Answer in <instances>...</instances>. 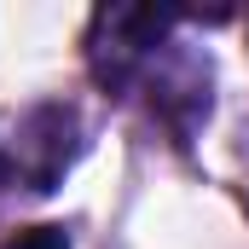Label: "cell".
I'll return each instance as SVG.
<instances>
[{
	"label": "cell",
	"instance_id": "2",
	"mask_svg": "<svg viewBox=\"0 0 249 249\" xmlns=\"http://www.w3.org/2000/svg\"><path fill=\"white\" fill-rule=\"evenodd\" d=\"M70 157H75V116L64 105L29 110L18 127V151H12L18 180H29V191H53L70 168Z\"/></svg>",
	"mask_w": 249,
	"mask_h": 249
},
{
	"label": "cell",
	"instance_id": "1",
	"mask_svg": "<svg viewBox=\"0 0 249 249\" xmlns=\"http://www.w3.org/2000/svg\"><path fill=\"white\" fill-rule=\"evenodd\" d=\"M168 29V12H145V6H99L87 23V70L99 87L122 93L127 81L151 64L157 41Z\"/></svg>",
	"mask_w": 249,
	"mask_h": 249
},
{
	"label": "cell",
	"instance_id": "3",
	"mask_svg": "<svg viewBox=\"0 0 249 249\" xmlns=\"http://www.w3.org/2000/svg\"><path fill=\"white\" fill-rule=\"evenodd\" d=\"M0 249H70V232L64 226H23V232H12Z\"/></svg>",
	"mask_w": 249,
	"mask_h": 249
}]
</instances>
